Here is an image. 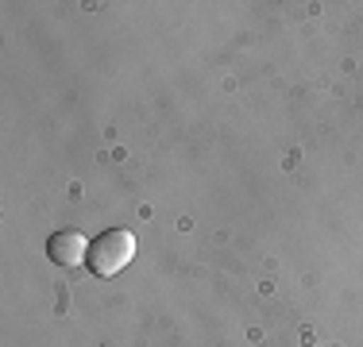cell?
I'll return each instance as SVG.
<instances>
[{"mask_svg": "<svg viewBox=\"0 0 363 347\" xmlns=\"http://www.w3.org/2000/svg\"><path fill=\"white\" fill-rule=\"evenodd\" d=\"M132 258H135V236L128 228H108L97 239H89L85 263H89V271L97 278H116Z\"/></svg>", "mask_w": 363, "mask_h": 347, "instance_id": "6da1fadb", "label": "cell"}, {"mask_svg": "<svg viewBox=\"0 0 363 347\" xmlns=\"http://www.w3.org/2000/svg\"><path fill=\"white\" fill-rule=\"evenodd\" d=\"M47 255H50V263H58V266H77V263H85V255H89V243H85L82 232L62 228V232H55V236L47 239Z\"/></svg>", "mask_w": 363, "mask_h": 347, "instance_id": "7a4b0ae2", "label": "cell"}]
</instances>
